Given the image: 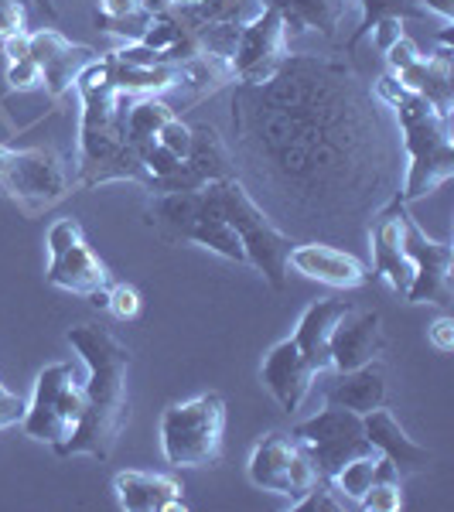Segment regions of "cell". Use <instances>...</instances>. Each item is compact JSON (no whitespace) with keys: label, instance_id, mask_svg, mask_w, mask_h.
<instances>
[{"label":"cell","instance_id":"obj_35","mask_svg":"<svg viewBox=\"0 0 454 512\" xmlns=\"http://www.w3.org/2000/svg\"><path fill=\"white\" fill-rule=\"evenodd\" d=\"M366 512H400L403 509V485L400 482H373L369 492L359 499Z\"/></svg>","mask_w":454,"mask_h":512},{"label":"cell","instance_id":"obj_29","mask_svg":"<svg viewBox=\"0 0 454 512\" xmlns=\"http://www.w3.org/2000/svg\"><path fill=\"white\" fill-rule=\"evenodd\" d=\"M96 59H99V55L89 45H76V41H69V48H62L52 62L41 65L48 96L59 99V96L69 93V89H76V79L82 76V69H86V65H93Z\"/></svg>","mask_w":454,"mask_h":512},{"label":"cell","instance_id":"obj_13","mask_svg":"<svg viewBox=\"0 0 454 512\" xmlns=\"http://www.w3.org/2000/svg\"><path fill=\"white\" fill-rule=\"evenodd\" d=\"M284 59H287L284 18L277 11H270V7H263L257 18L243 24V31H239V45L233 52V79L260 86V82L274 76Z\"/></svg>","mask_w":454,"mask_h":512},{"label":"cell","instance_id":"obj_39","mask_svg":"<svg viewBox=\"0 0 454 512\" xmlns=\"http://www.w3.org/2000/svg\"><path fill=\"white\" fill-rule=\"evenodd\" d=\"M106 311H110L113 318H120V321L137 318V311H140V294H137L130 284H113V287H110V294H106Z\"/></svg>","mask_w":454,"mask_h":512},{"label":"cell","instance_id":"obj_41","mask_svg":"<svg viewBox=\"0 0 454 512\" xmlns=\"http://www.w3.org/2000/svg\"><path fill=\"white\" fill-rule=\"evenodd\" d=\"M386 65H390V72H393V76H400V72H407L410 69V65H414L417 59H420V52H417V45H414V41H410V38H396L393 41V45L390 48H386Z\"/></svg>","mask_w":454,"mask_h":512},{"label":"cell","instance_id":"obj_21","mask_svg":"<svg viewBox=\"0 0 454 512\" xmlns=\"http://www.w3.org/2000/svg\"><path fill=\"white\" fill-rule=\"evenodd\" d=\"M362 431H366L369 444H373L383 458H390L403 475H417L431 468V451L420 448L414 437H407V431L396 424V417L386 407H376V410H369V414H362Z\"/></svg>","mask_w":454,"mask_h":512},{"label":"cell","instance_id":"obj_8","mask_svg":"<svg viewBox=\"0 0 454 512\" xmlns=\"http://www.w3.org/2000/svg\"><path fill=\"white\" fill-rule=\"evenodd\" d=\"M82 414H86V386L79 383L76 369L69 362H55V366H45L38 373L21 427L31 441L62 448L76 434Z\"/></svg>","mask_w":454,"mask_h":512},{"label":"cell","instance_id":"obj_48","mask_svg":"<svg viewBox=\"0 0 454 512\" xmlns=\"http://www.w3.org/2000/svg\"><path fill=\"white\" fill-rule=\"evenodd\" d=\"M140 4H144L151 14H164V11H171V7H175L171 0H140Z\"/></svg>","mask_w":454,"mask_h":512},{"label":"cell","instance_id":"obj_51","mask_svg":"<svg viewBox=\"0 0 454 512\" xmlns=\"http://www.w3.org/2000/svg\"><path fill=\"white\" fill-rule=\"evenodd\" d=\"M171 4H202V0H171Z\"/></svg>","mask_w":454,"mask_h":512},{"label":"cell","instance_id":"obj_6","mask_svg":"<svg viewBox=\"0 0 454 512\" xmlns=\"http://www.w3.org/2000/svg\"><path fill=\"white\" fill-rule=\"evenodd\" d=\"M212 188H216L222 216H226L229 226L236 229L239 243H243L246 263H253L274 291H284L287 287V253L294 250L297 239L287 236L284 229H280L257 202H253V195L246 192L239 178L212 181Z\"/></svg>","mask_w":454,"mask_h":512},{"label":"cell","instance_id":"obj_12","mask_svg":"<svg viewBox=\"0 0 454 512\" xmlns=\"http://www.w3.org/2000/svg\"><path fill=\"white\" fill-rule=\"evenodd\" d=\"M403 250L414 263V280H410L403 301L407 304H451V263L454 250L448 243H437L417 226L410 212H403Z\"/></svg>","mask_w":454,"mask_h":512},{"label":"cell","instance_id":"obj_30","mask_svg":"<svg viewBox=\"0 0 454 512\" xmlns=\"http://www.w3.org/2000/svg\"><path fill=\"white\" fill-rule=\"evenodd\" d=\"M175 117V110H171L164 99L158 96H137L134 106H130L127 113V140L130 147H144L151 144V140H158V130Z\"/></svg>","mask_w":454,"mask_h":512},{"label":"cell","instance_id":"obj_32","mask_svg":"<svg viewBox=\"0 0 454 512\" xmlns=\"http://www.w3.org/2000/svg\"><path fill=\"white\" fill-rule=\"evenodd\" d=\"M376 458H379V454H362V458H352L349 465H342V472L332 478V482L338 485V492H342L345 499L356 502V506H359L362 495L369 492V485H373Z\"/></svg>","mask_w":454,"mask_h":512},{"label":"cell","instance_id":"obj_14","mask_svg":"<svg viewBox=\"0 0 454 512\" xmlns=\"http://www.w3.org/2000/svg\"><path fill=\"white\" fill-rule=\"evenodd\" d=\"M226 178H236L233 154H229V147L222 144L216 127L198 123V127H192V151H188V158L178 164L175 175L151 181L147 192L151 195L195 192V188H205V185H212V181H226Z\"/></svg>","mask_w":454,"mask_h":512},{"label":"cell","instance_id":"obj_15","mask_svg":"<svg viewBox=\"0 0 454 512\" xmlns=\"http://www.w3.org/2000/svg\"><path fill=\"white\" fill-rule=\"evenodd\" d=\"M403 212H407V205L396 198L369 222V253H373L369 280H386L390 291L400 297L407 294L410 280H414V263L403 250Z\"/></svg>","mask_w":454,"mask_h":512},{"label":"cell","instance_id":"obj_19","mask_svg":"<svg viewBox=\"0 0 454 512\" xmlns=\"http://www.w3.org/2000/svg\"><path fill=\"white\" fill-rule=\"evenodd\" d=\"M386 349V332L379 311H362L352 318V311L335 325L328 352H332V369L335 373H349L366 362L379 359V352Z\"/></svg>","mask_w":454,"mask_h":512},{"label":"cell","instance_id":"obj_45","mask_svg":"<svg viewBox=\"0 0 454 512\" xmlns=\"http://www.w3.org/2000/svg\"><path fill=\"white\" fill-rule=\"evenodd\" d=\"M369 35H373V41H376L379 52H386V48H390L393 41L403 35V31H400V21H396V18H386V21H379L376 28L369 31Z\"/></svg>","mask_w":454,"mask_h":512},{"label":"cell","instance_id":"obj_40","mask_svg":"<svg viewBox=\"0 0 454 512\" xmlns=\"http://www.w3.org/2000/svg\"><path fill=\"white\" fill-rule=\"evenodd\" d=\"M113 59L127 62V65H140V69H154V65H164V52H154L144 41H123L117 52H110Z\"/></svg>","mask_w":454,"mask_h":512},{"label":"cell","instance_id":"obj_44","mask_svg":"<svg viewBox=\"0 0 454 512\" xmlns=\"http://www.w3.org/2000/svg\"><path fill=\"white\" fill-rule=\"evenodd\" d=\"M427 338L437 352H454V318H437L431 328H427Z\"/></svg>","mask_w":454,"mask_h":512},{"label":"cell","instance_id":"obj_16","mask_svg":"<svg viewBox=\"0 0 454 512\" xmlns=\"http://www.w3.org/2000/svg\"><path fill=\"white\" fill-rule=\"evenodd\" d=\"M7 195L14 198H35V202H55L69 188L65 161L48 147H31V151H11L7 175L0 181Z\"/></svg>","mask_w":454,"mask_h":512},{"label":"cell","instance_id":"obj_36","mask_svg":"<svg viewBox=\"0 0 454 512\" xmlns=\"http://www.w3.org/2000/svg\"><path fill=\"white\" fill-rule=\"evenodd\" d=\"M62 48H69V38L52 28H41L35 35H28V59H35L38 65H48Z\"/></svg>","mask_w":454,"mask_h":512},{"label":"cell","instance_id":"obj_49","mask_svg":"<svg viewBox=\"0 0 454 512\" xmlns=\"http://www.w3.org/2000/svg\"><path fill=\"white\" fill-rule=\"evenodd\" d=\"M38 11L45 14V18H59V11H55V0H35Z\"/></svg>","mask_w":454,"mask_h":512},{"label":"cell","instance_id":"obj_38","mask_svg":"<svg viewBox=\"0 0 454 512\" xmlns=\"http://www.w3.org/2000/svg\"><path fill=\"white\" fill-rule=\"evenodd\" d=\"M158 144H164L171 154H175V158L185 161V158H188V151H192V127H188V123H181L178 117H171V120L158 130Z\"/></svg>","mask_w":454,"mask_h":512},{"label":"cell","instance_id":"obj_23","mask_svg":"<svg viewBox=\"0 0 454 512\" xmlns=\"http://www.w3.org/2000/svg\"><path fill=\"white\" fill-rule=\"evenodd\" d=\"M386 400V366L379 359L366 362L349 373H338V379L325 390V407H345L352 414H369L383 407Z\"/></svg>","mask_w":454,"mask_h":512},{"label":"cell","instance_id":"obj_7","mask_svg":"<svg viewBox=\"0 0 454 512\" xmlns=\"http://www.w3.org/2000/svg\"><path fill=\"white\" fill-rule=\"evenodd\" d=\"M222 434L226 400L219 393L171 403L161 414V451L171 468H212L222 458Z\"/></svg>","mask_w":454,"mask_h":512},{"label":"cell","instance_id":"obj_1","mask_svg":"<svg viewBox=\"0 0 454 512\" xmlns=\"http://www.w3.org/2000/svg\"><path fill=\"white\" fill-rule=\"evenodd\" d=\"M229 110L236 178L287 236H356L400 198L393 110L349 59L287 52L260 86L233 82Z\"/></svg>","mask_w":454,"mask_h":512},{"label":"cell","instance_id":"obj_27","mask_svg":"<svg viewBox=\"0 0 454 512\" xmlns=\"http://www.w3.org/2000/svg\"><path fill=\"white\" fill-rule=\"evenodd\" d=\"M106 65H110L113 86L130 96H154V93H164V89L178 86V65H171V62L154 65V69H140V65H127L120 59H113V55H106Z\"/></svg>","mask_w":454,"mask_h":512},{"label":"cell","instance_id":"obj_5","mask_svg":"<svg viewBox=\"0 0 454 512\" xmlns=\"http://www.w3.org/2000/svg\"><path fill=\"white\" fill-rule=\"evenodd\" d=\"M144 219L164 243H195L233 263H246L243 243H239L236 229L222 216L212 185L195 188V192L151 195Z\"/></svg>","mask_w":454,"mask_h":512},{"label":"cell","instance_id":"obj_18","mask_svg":"<svg viewBox=\"0 0 454 512\" xmlns=\"http://www.w3.org/2000/svg\"><path fill=\"white\" fill-rule=\"evenodd\" d=\"M315 376L318 373L304 362V355L297 352L294 338H284L280 345H274L260 369L263 386L274 393L280 410H287V414H297V410H301V403L308 400V393H311Z\"/></svg>","mask_w":454,"mask_h":512},{"label":"cell","instance_id":"obj_2","mask_svg":"<svg viewBox=\"0 0 454 512\" xmlns=\"http://www.w3.org/2000/svg\"><path fill=\"white\" fill-rule=\"evenodd\" d=\"M69 345L89 366L86 386V414H82L76 434L55 448L59 458H96L106 461L117 448L123 427H127V369L130 349L110 328L76 325L69 328Z\"/></svg>","mask_w":454,"mask_h":512},{"label":"cell","instance_id":"obj_3","mask_svg":"<svg viewBox=\"0 0 454 512\" xmlns=\"http://www.w3.org/2000/svg\"><path fill=\"white\" fill-rule=\"evenodd\" d=\"M82 99L79 123V188H96L106 181H137L147 188V168L127 140V113L137 96L113 86L110 65L96 59L76 79Z\"/></svg>","mask_w":454,"mask_h":512},{"label":"cell","instance_id":"obj_50","mask_svg":"<svg viewBox=\"0 0 454 512\" xmlns=\"http://www.w3.org/2000/svg\"><path fill=\"white\" fill-rule=\"evenodd\" d=\"M7 164H11V147L0 144V181H4V175H7Z\"/></svg>","mask_w":454,"mask_h":512},{"label":"cell","instance_id":"obj_24","mask_svg":"<svg viewBox=\"0 0 454 512\" xmlns=\"http://www.w3.org/2000/svg\"><path fill=\"white\" fill-rule=\"evenodd\" d=\"M260 4L284 18L287 38L304 35V31H321L335 38L349 18V0H260Z\"/></svg>","mask_w":454,"mask_h":512},{"label":"cell","instance_id":"obj_9","mask_svg":"<svg viewBox=\"0 0 454 512\" xmlns=\"http://www.w3.org/2000/svg\"><path fill=\"white\" fill-rule=\"evenodd\" d=\"M294 437L308 448L318 478H335L342 465L362 454H379L362 431V417L345 407H325L318 417L294 427Z\"/></svg>","mask_w":454,"mask_h":512},{"label":"cell","instance_id":"obj_26","mask_svg":"<svg viewBox=\"0 0 454 512\" xmlns=\"http://www.w3.org/2000/svg\"><path fill=\"white\" fill-rule=\"evenodd\" d=\"M96 31L117 35L123 41H140L151 28L154 14L140 0H99L96 4Z\"/></svg>","mask_w":454,"mask_h":512},{"label":"cell","instance_id":"obj_11","mask_svg":"<svg viewBox=\"0 0 454 512\" xmlns=\"http://www.w3.org/2000/svg\"><path fill=\"white\" fill-rule=\"evenodd\" d=\"M48 253H52V260H48L45 280L52 287H62V291H72V294H86V297L113 287V274L106 270V263L89 250L76 219H59L48 229Z\"/></svg>","mask_w":454,"mask_h":512},{"label":"cell","instance_id":"obj_47","mask_svg":"<svg viewBox=\"0 0 454 512\" xmlns=\"http://www.w3.org/2000/svg\"><path fill=\"white\" fill-rule=\"evenodd\" d=\"M417 4H424L431 14H441L444 21H454V0H417Z\"/></svg>","mask_w":454,"mask_h":512},{"label":"cell","instance_id":"obj_46","mask_svg":"<svg viewBox=\"0 0 454 512\" xmlns=\"http://www.w3.org/2000/svg\"><path fill=\"white\" fill-rule=\"evenodd\" d=\"M4 41V55H7V62H21V59H28V31H18V35H7V38H0Z\"/></svg>","mask_w":454,"mask_h":512},{"label":"cell","instance_id":"obj_37","mask_svg":"<svg viewBox=\"0 0 454 512\" xmlns=\"http://www.w3.org/2000/svg\"><path fill=\"white\" fill-rule=\"evenodd\" d=\"M7 82L14 93H31V89H45V72L35 59H21L7 65Z\"/></svg>","mask_w":454,"mask_h":512},{"label":"cell","instance_id":"obj_17","mask_svg":"<svg viewBox=\"0 0 454 512\" xmlns=\"http://www.w3.org/2000/svg\"><path fill=\"white\" fill-rule=\"evenodd\" d=\"M287 267H294L297 274L328 287H362L369 280L366 263L356 260L352 253L338 250L332 243H321V239L294 243V250L287 253Z\"/></svg>","mask_w":454,"mask_h":512},{"label":"cell","instance_id":"obj_42","mask_svg":"<svg viewBox=\"0 0 454 512\" xmlns=\"http://www.w3.org/2000/svg\"><path fill=\"white\" fill-rule=\"evenodd\" d=\"M28 24V11H24L21 0H0V38L18 35Z\"/></svg>","mask_w":454,"mask_h":512},{"label":"cell","instance_id":"obj_28","mask_svg":"<svg viewBox=\"0 0 454 512\" xmlns=\"http://www.w3.org/2000/svg\"><path fill=\"white\" fill-rule=\"evenodd\" d=\"M386 18L424 21V18H431V11H427L424 4H417V0H359V24H356V31L349 35V41H345V48H349V52H356L359 41Z\"/></svg>","mask_w":454,"mask_h":512},{"label":"cell","instance_id":"obj_34","mask_svg":"<svg viewBox=\"0 0 454 512\" xmlns=\"http://www.w3.org/2000/svg\"><path fill=\"white\" fill-rule=\"evenodd\" d=\"M137 158H140V164L147 168V175H151V181H161V178L175 175L178 164H181V158H175V154H171L164 144H158V140H151V144L137 147ZM151 181H147V188H151Z\"/></svg>","mask_w":454,"mask_h":512},{"label":"cell","instance_id":"obj_4","mask_svg":"<svg viewBox=\"0 0 454 512\" xmlns=\"http://www.w3.org/2000/svg\"><path fill=\"white\" fill-rule=\"evenodd\" d=\"M373 93L393 110L396 130L403 144V188L400 202L410 205L454 175V130L451 117H444L434 103L407 89L393 72L373 82Z\"/></svg>","mask_w":454,"mask_h":512},{"label":"cell","instance_id":"obj_20","mask_svg":"<svg viewBox=\"0 0 454 512\" xmlns=\"http://www.w3.org/2000/svg\"><path fill=\"white\" fill-rule=\"evenodd\" d=\"M349 311H352L349 301H332V297H321V301H311L308 311H304L301 321H297L291 338H294L297 352L304 355V362H308L315 373L332 369V352H328V342H332L335 325L349 315Z\"/></svg>","mask_w":454,"mask_h":512},{"label":"cell","instance_id":"obj_10","mask_svg":"<svg viewBox=\"0 0 454 512\" xmlns=\"http://www.w3.org/2000/svg\"><path fill=\"white\" fill-rule=\"evenodd\" d=\"M246 472H250V482L257 485V489L284 495V499H291V502L301 499V495L318 482L315 461H311L308 448H304L294 434H284V431L260 437L257 448L250 454Z\"/></svg>","mask_w":454,"mask_h":512},{"label":"cell","instance_id":"obj_25","mask_svg":"<svg viewBox=\"0 0 454 512\" xmlns=\"http://www.w3.org/2000/svg\"><path fill=\"white\" fill-rule=\"evenodd\" d=\"M407 89H414L417 96H424L427 103H434L444 117L454 113V82H451V45H441L434 55H420L407 72L396 76Z\"/></svg>","mask_w":454,"mask_h":512},{"label":"cell","instance_id":"obj_33","mask_svg":"<svg viewBox=\"0 0 454 512\" xmlns=\"http://www.w3.org/2000/svg\"><path fill=\"white\" fill-rule=\"evenodd\" d=\"M356 502L345 499L342 492H338V485L332 482V478H318L315 485H311L308 492L301 495V499L291 502V509L297 512H345L352 509Z\"/></svg>","mask_w":454,"mask_h":512},{"label":"cell","instance_id":"obj_31","mask_svg":"<svg viewBox=\"0 0 454 512\" xmlns=\"http://www.w3.org/2000/svg\"><path fill=\"white\" fill-rule=\"evenodd\" d=\"M195 18L212 24H250L263 11L260 0H202V4H185Z\"/></svg>","mask_w":454,"mask_h":512},{"label":"cell","instance_id":"obj_22","mask_svg":"<svg viewBox=\"0 0 454 512\" xmlns=\"http://www.w3.org/2000/svg\"><path fill=\"white\" fill-rule=\"evenodd\" d=\"M120 509L127 512H185L188 502L181 485L168 475L154 472H117L113 478Z\"/></svg>","mask_w":454,"mask_h":512},{"label":"cell","instance_id":"obj_43","mask_svg":"<svg viewBox=\"0 0 454 512\" xmlns=\"http://www.w3.org/2000/svg\"><path fill=\"white\" fill-rule=\"evenodd\" d=\"M24 407H28V403H24L18 393H11L4 383H0V431H4V427H11V424H21Z\"/></svg>","mask_w":454,"mask_h":512},{"label":"cell","instance_id":"obj_52","mask_svg":"<svg viewBox=\"0 0 454 512\" xmlns=\"http://www.w3.org/2000/svg\"><path fill=\"white\" fill-rule=\"evenodd\" d=\"M21 4H28V0H21Z\"/></svg>","mask_w":454,"mask_h":512}]
</instances>
